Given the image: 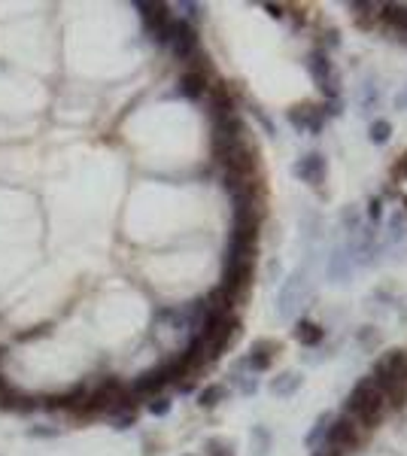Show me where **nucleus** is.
<instances>
[{
  "instance_id": "27",
  "label": "nucleus",
  "mask_w": 407,
  "mask_h": 456,
  "mask_svg": "<svg viewBox=\"0 0 407 456\" xmlns=\"http://www.w3.org/2000/svg\"><path fill=\"white\" fill-rule=\"evenodd\" d=\"M392 180H395V182H404V180H407V152L398 158V162H395V167H392Z\"/></svg>"
},
{
  "instance_id": "20",
  "label": "nucleus",
  "mask_w": 407,
  "mask_h": 456,
  "mask_svg": "<svg viewBox=\"0 0 407 456\" xmlns=\"http://www.w3.org/2000/svg\"><path fill=\"white\" fill-rule=\"evenodd\" d=\"M389 137H392V122L389 119H374L371 122V128H368V140L371 143L383 146V143H389Z\"/></svg>"
},
{
  "instance_id": "12",
  "label": "nucleus",
  "mask_w": 407,
  "mask_h": 456,
  "mask_svg": "<svg viewBox=\"0 0 407 456\" xmlns=\"http://www.w3.org/2000/svg\"><path fill=\"white\" fill-rule=\"evenodd\" d=\"M325 170H329V165H325V158L319 152H310L295 162V167H292V174H295L301 182H307V186L319 189L322 180H325Z\"/></svg>"
},
{
  "instance_id": "19",
  "label": "nucleus",
  "mask_w": 407,
  "mask_h": 456,
  "mask_svg": "<svg viewBox=\"0 0 407 456\" xmlns=\"http://www.w3.org/2000/svg\"><path fill=\"white\" fill-rule=\"evenodd\" d=\"M225 395H228V390H225L222 383H210V386H204V390L198 393V405L201 408H216Z\"/></svg>"
},
{
  "instance_id": "1",
  "label": "nucleus",
  "mask_w": 407,
  "mask_h": 456,
  "mask_svg": "<svg viewBox=\"0 0 407 456\" xmlns=\"http://www.w3.org/2000/svg\"><path fill=\"white\" fill-rule=\"evenodd\" d=\"M386 395H383L377 390V383L371 380V374H365L353 390H349V395L344 398V417H349L353 423L368 432V429H377L383 420H386Z\"/></svg>"
},
{
  "instance_id": "16",
  "label": "nucleus",
  "mask_w": 407,
  "mask_h": 456,
  "mask_svg": "<svg viewBox=\"0 0 407 456\" xmlns=\"http://www.w3.org/2000/svg\"><path fill=\"white\" fill-rule=\"evenodd\" d=\"M380 21L392 31H398L401 37L407 40V6H395V4H383V13Z\"/></svg>"
},
{
  "instance_id": "29",
  "label": "nucleus",
  "mask_w": 407,
  "mask_h": 456,
  "mask_svg": "<svg viewBox=\"0 0 407 456\" xmlns=\"http://www.w3.org/2000/svg\"><path fill=\"white\" fill-rule=\"evenodd\" d=\"M28 435L31 438H55V435H61V429H28Z\"/></svg>"
},
{
  "instance_id": "26",
  "label": "nucleus",
  "mask_w": 407,
  "mask_h": 456,
  "mask_svg": "<svg viewBox=\"0 0 407 456\" xmlns=\"http://www.w3.org/2000/svg\"><path fill=\"white\" fill-rule=\"evenodd\" d=\"M359 341H361V344H365V347L371 350V347H377L380 335H377V332H374V328H371V326H365V328H361V332H359Z\"/></svg>"
},
{
  "instance_id": "6",
  "label": "nucleus",
  "mask_w": 407,
  "mask_h": 456,
  "mask_svg": "<svg viewBox=\"0 0 407 456\" xmlns=\"http://www.w3.org/2000/svg\"><path fill=\"white\" fill-rule=\"evenodd\" d=\"M255 274V259H240V261H222V283L219 289L228 295V301H240L243 292L250 289Z\"/></svg>"
},
{
  "instance_id": "25",
  "label": "nucleus",
  "mask_w": 407,
  "mask_h": 456,
  "mask_svg": "<svg viewBox=\"0 0 407 456\" xmlns=\"http://www.w3.org/2000/svg\"><path fill=\"white\" fill-rule=\"evenodd\" d=\"M365 213H368V219L377 225V222L383 219V198H371V201H368V210H365Z\"/></svg>"
},
{
  "instance_id": "3",
  "label": "nucleus",
  "mask_w": 407,
  "mask_h": 456,
  "mask_svg": "<svg viewBox=\"0 0 407 456\" xmlns=\"http://www.w3.org/2000/svg\"><path fill=\"white\" fill-rule=\"evenodd\" d=\"M213 158L222 165V170H231V174H258V150L255 143H250V137L234 143H213Z\"/></svg>"
},
{
  "instance_id": "33",
  "label": "nucleus",
  "mask_w": 407,
  "mask_h": 456,
  "mask_svg": "<svg viewBox=\"0 0 407 456\" xmlns=\"http://www.w3.org/2000/svg\"><path fill=\"white\" fill-rule=\"evenodd\" d=\"M313 456H341V453L332 450V447H325V444H319V447H313Z\"/></svg>"
},
{
  "instance_id": "7",
  "label": "nucleus",
  "mask_w": 407,
  "mask_h": 456,
  "mask_svg": "<svg viewBox=\"0 0 407 456\" xmlns=\"http://www.w3.org/2000/svg\"><path fill=\"white\" fill-rule=\"evenodd\" d=\"M176 61H191L195 55H201V40H198V28L189 19H174L171 21V37H167Z\"/></svg>"
},
{
  "instance_id": "31",
  "label": "nucleus",
  "mask_w": 407,
  "mask_h": 456,
  "mask_svg": "<svg viewBox=\"0 0 407 456\" xmlns=\"http://www.w3.org/2000/svg\"><path fill=\"white\" fill-rule=\"evenodd\" d=\"M46 332H49V326H37L33 332H21L18 338H21V341H31V338H40V335H46Z\"/></svg>"
},
{
  "instance_id": "13",
  "label": "nucleus",
  "mask_w": 407,
  "mask_h": 456,
  "mask_svg": "<svg viewBox=\"0 0 407 456\" xmlns=\"http://www.w3.org/2000/svg\"><path fill=\"white\" fill-rule=\"evenodd\" d=\"M207 88H210V73H204V71H186L183 76H179V83H176V95L186 98V100H204Z\"/></svg>"
},
{
  "instance_id": "9",
  "label": "nucleus",
  "mask_w": 407,
  "mask_h": 456,
  "mask_svg": "<svg viewBox=\"0 0 407 456\" xmlns=\"http://www.w3.org/2000/svg\"><path fill=\"white\" fill-rule=\"evenodd\" d=\"M167 383H174L171 374H167L164 365H158V368H152V371H143L140 378L128 386V390H131L134 398H155Z\"/></svg>"
},
{
  "instance_id": "5",
  "label": "nucleus",
  "mask_w": 407,
  "mask_h": 456,
  "mask_svg": "<svg viewBox=\"0 0 407 456\" xmlns=\"http://www.w3.org/2000/svg\"><path fill=\"white\" fill-rule=\"evenodd\" d=\"M322 444H325V447H332V450H337L341 456H347V453L361 450V444H365V432H361L349 417L341 414V417H332L329 432H325Z\"/></svg>"
},
{
  "instance_id": "15",
  "label": "nucleus",
  "mask_w": 407,
  "mask_h": 456,
  "mask_svg": "<svg viewBox=\"0 0 407 456\" xmlns=\"http://www.w3.org/2000/svg\"><path fill=\"white\" fill-rule=\"evenodd\" d=\"M301 390V374L298 371H282L277 374L274 380H270V393H274L277 398H289V395H295Z\"/></svg>"
},
{
  "instance_id": "8",
  "label": "nucleus",
  "mask_w": 407,
  "mask_h": 456,
  "mask_svg": "<svg viewBox=\"0 0 407 456\" xmlns=\"http://www.w3.org/2000/svg\"><path fill=\"white\" fill-rule=\"evenodd\" d=\"M140 9V19H143V28L146 33L158 43V46H167V37H171V6L167 4H137Z\"/></svg>"
},
{
  "instance_id": "18",
  "label": "nucleus",
  "mask_w": 407,
  "mask_h": 456,
  "mask_svg": "<svg viewBox=\"0 0 407 456\" xmlns=\"http://www.w3.org/2000/svg\"><path fill=\"white\" fill-rule=\"evenodd\" d=\"M0 408H4V410H16V414H33V410H37L40 405H37V398L18 393L16 386H13V393H9L4 402H0Z\"/></svg>"
},
{
  "instance_id": "2",
  "label": "nucleus",
  "mask_w": 407,
  "mask_h": 456,
  "mask_svg": "<svg viewBox=\"0 0 407 456\" xmlns=\"http://www.w3.org/2000/svg\"><path fill=\"white\" fill-rule=\"evenodd\" d=\"M371 380L386 395L389 410L407 408V350H386L371 368Z\"/></svg>"
},
{
  "instance_id": "23",
  "label": "nucleus",
  "mask_w": 407,
  "mask_h": 456,
  "mask_svg": "<svg viewBox=\"0 0 407 456\" xmlns=\"http://www.w3.org/2000/svg\"><path fill=\"white\" fill-rule=\"evenodd\" d=\"M204 453H207V456H234V441L207 438V441H204Z\"/></svg>"
},
{
  "instance_id": "14",
  "label": "nucleus",
  "mask_w": 407,
  "mask_h": 456,
  "mask_svg": "<svg viewBox=\"0 0 407 456\" xmlns=\"http://www.w3.org/2000/svg\"><path fill=\"white\" fill-rule=\"evenodd\" d=\"M292 338L304 347H319L325 338V328L319 323H313V319H301V323H295V328H292Z\"/></svg>"
},
{
  "instance_id": "24",
  "label": "nucleus",
  "mask_w": 407,
  "mask_h": 456,
  "mask_svg": "<svg viewBox=\"0 0 407 456\" xmlns=\"http://www.w3.org/2000/svg\"><path fill=\"white\" fill-rule=\"evenodd\" d=\"M171 408H174V402L171 398H164V395H155L152 402H146V410H149L152 417H167L171 414Z\"/></svg>"
},
{
  "instance_id": "35",
  "label": "nucleus",
  "mask_w": 407,
  "mask_h": 456,
  "mask_svg": "<svg viewBox=\"0 0 407 456\" xmlns=\"http://www.w3.org/2000/svg\"><path fill=\"white\" fill-rule=\"evenodd\" d=\"M183 456H195V453H183Z\"/></svg>"
},
{
  "instance_id": "4",
  "label": "nucleus",
  "mask_w": 407,
  "mask_h": 456,
  "mask_svg": "<svg viewBox=\"0 0 407 456\" xmlns=\"http://www.w3.org/2000/svg\"><path fill=\"white\" fill-rule=\"evenodd\" d=\"M304 67H307L310 79L316 83V88L325 95V100H341V73L334 71V64L329 58L325 49H310L307 58H304Z\"/></svg>"
},
{
  "instance_id": "30",
  "label": "nucleus",
  "mask_w": 407,
  "mask_h": 456,
  "mask_svg": "<svg viewBox=\"0 0 407 456\" xmlns=\"http://www.w3.org/2000/svg\"><path fill=\"white\" fill-rule=\"evenodd\" d=\"M392 234H395V237H404V219H401L398 213L392 216Z\"/></svg>"
},
{
  "instance_id": "28",
  "label": "nucleus",
  "mask_w": 407,
  "mask_h": 456,
  "mask_svg": "<svg viewBox=\"0 0 407 456\" xmlns=\"http://www.w3.org/2000/svg\"><path fill=\"white\" fill-rule=\"evenodd\" d=\"M234 380H237V386H240L243 395H253L258 390V380L255 378H234Z\"/></svg>"
},
{
  "instance_id": "34",
  "label": "nucleus",
  "mask_w": 407,
  "mask_h": 456,
  "mask_svg": "<svg viewBox=\"0 0 407 456\" xmlns=\"http://www.w3.org/2000/svg\"><path fill=\"white\" fill-rule=\"evenodd\" d=\"M395 110H407V88L401 91L398 98H395Z\"/></svg>"
},
{
  "instance_id": "21",
  "label": "nucleus",
  "mask_w": 407,
  "mask_h": 456,
  "mask_svg": "<svg viewBox=\"0 0 407 456\" xmlns=\"http://www.w3.org/2000/svg\"><path fill=\"white\" fill-rule=\"evenodd\" d=\"M332 417H334V414H319V417H316L313 429L307 432V438H304V441H307V447H319V444H322L325 432H329V423H332Z\"/></svg>"
},
{
  "instance_id": "11",
  "label": "nucleus",
  "mask_w": 407,
  "mask_h": 456,
  "mask_svg": "<svg viewBox=\"0 0 407 456\" xmlns=\"http://www.w3.org/2000/svg\"><path fill=\"white\" fill-rule=\"evenodd\" d=\"M274 353H280V344H274V341H255L253 350L246 353V356L237 362L240 368L253 371V374H262L270 368V362H274Z\"/></svg>"
},
{
  "instance_id": "22",
  "label": "nucleus",
  "mask_w": 407,
  "mask_h": 456,
  "mask_svg": "<svg viewBox=\"0 0 407 456\" xmlns=\"http://www.w3.org/2000/svg\"><path fill=\"white\" fill-rule=\"evenodd\" d=\"M250 444H253L255 456H268V450H270V432H268L265 426H253V432H250Z\"/></svg>"
},
{
  "instance_id": "17",
  "label": "nucleus",
  "mask_w": 407,
  "mask_h": 456,
  "mask_svg": "<svg viewBox=\"0 0 407 456\" xmlns=\"http://www.w3.org/2000/svg\"><path fill=\"white\" fill-rule=\"evenodd\" d=\"M304 286V274L301 271H295L289 277V283L280 289V316H292V301H295V295H298V289Z\"/></svg>"
},
{
  "instance_id": "10",
  "label": "nucleus",
  "mask_w": 407,
  "mask_h": 456,
  "mask_svg": "<svg viewBox=\"0 0 407 456\" xmlns=\"http://www.w3.org/2000/svg\"><path fill=\"white\" fill-rule=\"evenodd\" d=\"M289 125L292 128H298V131H307V134H319L322 128H325V119L322 116V110L316 107V104H304V107H292L289 113Z\"/></svg>"
},
{
  "instance_id": "32",
  "label": "nucleus",
  "mask_w": 407,
  "mask_h": 456,
  "mask_svg": "<svg viewBox=\"0 0 407 456\" xmlns=\"http://www.w3.org/2000/svg\"><path fill=\"white\" fill-rule=\"evenodd\" d=\"M9 393H13V386H9V380L4 378V374H0V402H4V398H6Z\"/></svg>"
}]
</instances>
